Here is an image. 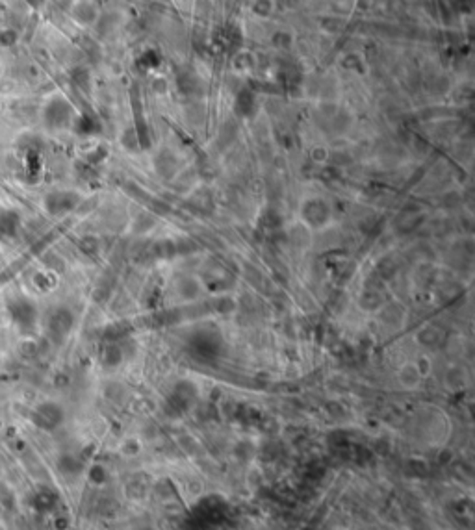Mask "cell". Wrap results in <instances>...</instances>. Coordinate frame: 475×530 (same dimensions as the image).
<instances>
[{
    "label": "cell",
    "instance_id": "cell-1",
    "mask_svg": "<svg viewBox=\"0 0 475 530\" xmlns=\"http://www.w3.org/2000/svg\"><path fill=\"white\" fill-rule=\"evenodd\" d=\"M301 217L310 228H321L331 219V208L323 199H308L301 206Z\"/></svg>",
    "mask_w": 475,
    "mask_h": 530
},
{
    "label": "cell",
    "instance_id": "cell-2",
    "mask_svg": "<svg viewBox=\"0 0 475 530\" xmlns=\"http://www.w3.org/2000/svg\"><path fill=\"white\" fill-rule=\"evenodd\" d=\"M71 115H72L71 104L62 100V98L52 100L45 110V121H46V124L52 128H62V126H65V124H69Z\"/></svg>",
    "mask_w": 475,
    "mask_h": 530
},
{
    "label": "cell",
    "instance_id": "cell-3",
    "mask_svg": "<svg viewBox=\"0 0 475 530\" xmlns=\"http://www.w3.org/2000/svg\"><path fill=\"white\" fill-rule=\"evenodd\" d=\"M78 202H80V197L77 193H71V191H56V193H51L45 199L46 209L52 215H62L65 211H71Z\"/></svg>",
    "mask_w": 475,
    "mask_h": 530
},
{
    "label": "cell",
    "instance_id": "cell-4",
    "mask_svg": "<svg viewBox=\"0 0 475 530\" xmlns=\"http://www.w3.org/2000/svg\"><path fill=\"white\" fill-rule=\"evenodd\" d=\"M10 310H11V315L15 319L22 328H28V326L34 325L36 321V308L32 304L30 301H26V299H17L10 304Z\"/></svg>",
    "mask_w": 475,
    "mask_h": 530
},
{
    "label": "cell",
    "instance_id": "cell-5",
    "mask_svg": "<svg viewBox=\"0 0 475 530\" xmlns=\"http://www.w3.org/2000/svg\"><path fill=\"white\" fill-rule=\"evenodd\" d=\"M71 326H72L71 311H67V310L54 311V315L51 317V332L54 334V336H58V337L65 336L67 332L71 330Z\"/></svg>",
    "mask_w": 475,
    "mask_h": 530
},
{
    "label": "cell",
    "instance_id": "cell-6",
    "mask_svg": "<svg viewBox=\"0 0 475 530\" xmlns=\"http://www.w3.org/2000/svg\"><path fill=\"white\" fill-rule=\"evenodd\" d=\"M236 112L247 117L251 113L255 112V95L249 91V89H243V91L238 95V100H236Z\"/></svg>",
    "mask_w": 475,
    "mask_h": 530
},
{
    "label": "cell",
    "instance_id": "cell-7",
    "mask_svg": "<svg viewBox=\"0 0 475 530\" xmlns=\"http://www.w3.org/2000/svg\"><path fill=\"white\" fill-rule=\"evenodd\" d=\"M156 169H158L160 176H173L174 171H177V160L171 154H160L158 160H156Z\"/></svg>",
    "mask_w": 475,
    "mask_h": 530
},
{
    "label": "cell",
    "instance_id": "cell-8",
    "mask_svg": "<svg viewBox=\"0 0 475 530\" xmlns=\"http://www.w3.org/2000/svg\"><path fill=\"white\" fill-rule=\"evenodd\" d=\"M17 224H19V219L15 214L0 211V234H15Z\"/></svg>",
    "mask_w": 475,
    "mask_h": 530
},
{
    "label": "cell",
    "instance_id": "cell-9",
    "mask_svg": "<svg viewBox=\"0 0 475 530\" xmlns=\"http://www.w3.org/2000/svg\"><path fill=\"white\" fill-rule=\"evenodd\" d=\"M72 78H74V82H77V86L84 87V89H87V84H89V72L84 71V69H77V71L72 72Z\"/></svg>",
    "mask_w": 475,
    "mask_h": 530
}]
</instances>
